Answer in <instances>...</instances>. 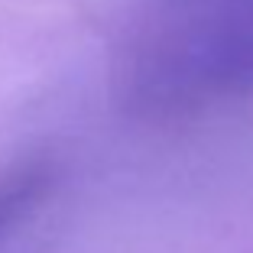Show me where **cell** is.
Masks as SVG:
<instances>
[{"label": "cell", "instance_id": "1", "mask_svg": "<svg viewBox=\"0 0 253 253\" xmlns=\"http://www.w3.org/2000/svg\"><path fill=\"white\" fill-rule=\"evenodd\" d=\"M253 91V0H227L156 36L136 97L156 114L192 111Z\"/></svg>", "mask_w": 253, "mask_h": 253}]
</instances>
